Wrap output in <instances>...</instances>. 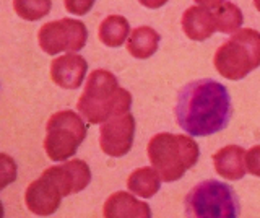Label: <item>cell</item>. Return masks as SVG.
Segmentation results:
<instances>
[{
    "mask_svg": "<svg viewBox=\"0 0 260 218\" xmlns=\"http://www.w3.org/2000/svg\"><path fill=\"white\" fill-rule=\"evenodd\" d=\"M239 210L238 194L216 179L199 182L184 199L185 218H238Z\"/></svg>",
    "mask_w": 260,
    "mask_h": 218,
    "instance_id": "cell-5",
    "label": "cell"
},
{
    "mask_svg": "<svg viewBox=\"0 0 260 218\" xmlns=\"http://www.w3.org/2000/svg\"><path fill=\"white\" fill-rule=\"evenodd\" d=\"M233 103L228 88L216 80L202 78L181 88L176 101L177 126L192 137H208L228 127Z\"/></svg>",
    "mask_w": 260,
    "mask_h": 218,
    "instance_id": "cell-1",
    "label": "cell"
},
{
    "mask_svg": "<svg viewBox=\"0 0 260 218\" xmlns=\"http://www.w3.org/2000/svg\"><path fill=\"white\" fill-rule=\"evenodd\" d=\"M103 215L104 218H151V208L132 194L119 191L111 194L104 202Z\"/></svg>",
    "mask_w": 260,
    "mask_h": 218,
    "instance_id": "cell-12",
    "label": "cell"
},
{
    "mask_svg": "<svg viewBox=\"0 0 260 218\" xmlns=\"http://www.w3.org/2000/svg\"><path fill=\"white\" fill-rule=\"evenodd\" d=\"M86 39V25L75 18H62L44 23L38 33L39 47L49 55L59 52H77L85 47Z\"/></svg>",
    "mask_w": 260,
    "mask_h": 218,
    "instance_id": "cell-7",
    "label": "cell"
},
{
    "mask_svg": "<svg viewBox=\"0 0 260 218\" xmlns=\"http://www.w3.org/2000/svg\"><path fill=\"white\" fill-rule=\"evenodd\" d=\"M16 171L18 169H16L15 160L7 153H0V191L16 179Z\"/></svg>",
    "mask_w": 260,
    "mask_h": 218,
    "instance_id": "cell-20",
    "label": "cell"
},
{
    "mask_svg": "<svg viewBox=\"0 0 260 218\" xmlns=\"http://www.w3.org/2000/svg\"><path fill=\"white\" fill-rule=\"evenodd\" d=\"M86 137V124L73 111H59L46 126L44 150L52 161H67L77 153Z\"/></svg>",
    "mask_w": 260,
    "mask_h": 218,
    "instance_id": "cell-6",
    "label": "cell"
},
{
    "mask_svg": "<svg viewBox=\"0 0 260 218\" xmlns=\"http://www.w3.org/2000/svg\"><path fill=\"white\" fill-rule=\"evenodd\" d=\"M224 2H226V0H195V4H197V5L207 7V9H215V10Z\"/></svg>",
    "mask_w": 260,
    "mask_h": 218,
    "instance_id": "cell-23",
    "label": "cell"
},
{
    "mask_svg": "<svg viewBox=\"0 0 260 218\" xmlns=\"http://www.w3.org/2000/svg\"><path fill=\"white\" fill-rule=\"evenodd\" d=\"M246 150L239 145H228L213 155L216 173L228 181H238L246 176Z\"/></svg>",
    "mask_w": 260,
    "mask_h": 218,
    "instance_id": "cell-14",
    "label": "cell"
},
{
    "mask_svg": "<svg viewBox=\"0 0 260 218\" xmlns=\"http://www.w3.org/2000/svg\"><path fill=\"white\" fill-rule=\"evenodd\" d=\"M215 23L216 29L223 35H234L241 29L244 23V15L242 10L233 2L221 4L215 12Z\"/></svg>",
    "mask_w": 260,
    "mask_h": 218,
    "instance_id": "cell-18",
    "label": "cell"
},
{
    "mask_svg": "<svg viewBox=\"0 0 260 218\" xmlns=\"http://www.w3.org/2000/svg\"><path fill=\"white\" fill-rule=\"evenodd\" d=\"M146 9H159V7L166 5L169 0H138Z\"/></svg>",
    "mask_w": 260,
    "mask_h": 218,
    "instance_id": "cell-24",
    "label": "cell"
},
{
    "mask_svg": "<svg viewBox=\"0 0 260 218\" xmlns=\"http://www.w3.org/2000/svg\"><path fill=\"white\" fill-rule=\"evenodd\" d=\"M100 41L108 47H119L124 44L130 36V25L122 15H109L104 18L98 29Z\"/></svg>",
    "mask_w": 260,
    "mask_h": 218,
    "instance_id": "cell-17",
    "label": "cell"
},
{
    "mask_svg": "<svg viewBox=\"0 0 260 218\" xmlns=\"http://www.w3.org/2000/svg\"><path fill=\"white\" fill-rule=\"evenodd\" d=\"M52 9V0H13V10L20 18L36 21L44 18Z\"/></svg>",
    "mask_w": 260,
    "mask_h": 218,
    "instance_id": "cell-19",
    "label": "cell"
},
{
    "mask_svg": "<svg viewBox=\"0 0 260 218\" xmlns=\"http://www.w3.org/2000/svg\"><path fill=\"white\" fill-rule=\"evenodd\" d=\"M161 38L158 31L150 26H138L130 31L127 39V51L135 59H148L158 51Z\"/></svg>",
    "mask_w": 260,
    "mask_h": 218,
    "instance_id": "cell-15",
    "label": "cell"
},
{
    "mask_svg": "<svg viewBox=\"0 0 260 218\" xmlns=\"http://www.w3.org/2000/svg\"><path fill=\"white\" fill-rule=\"evenodd\" d=\"M246 168L252 176L260 177V145H255L246 153Z\"/></svg>",
    "mask_w": 260,
    "mask_h": 218,
    "instance_id": "cell-22",
    "label": "cell"
},
{
    "mask_svg": "<svg viewBox=\"0 0 260 218\" xmlns=\"http://www.w3.org/2000/svg\"><path fill=\"white\" fill-rule=\"evenodd\" d=\"M127 188L135 196L143 199H151L156 196V192L161 188V177L156 173V169L150 166L137 168L127 179Z\"/></svg>",
    "mask_w": 260,
    "mask_h": 218,
    "instance_id": "cell-16",
    "label": "cell"
},
{
    "mask_svg": "<svg viewBox=\"0 0 260 218\" xmlns=\"http://www.w3.org/2000/svg\"><path fill=\"white\" fill-rule=\"evenodd\" d=\"M96 0H63V5H65V10L72 15H86L89 10L93 9Z\"/></svg>",
    "mask_w": 260,
    "mask_h": 218,
    "instance_id": "cell-21",
    "label": "cell"
},
{
    "mask_svg": "<svg viewBox=\"0 0 260 218\" xmlns=\"http://www.w3.org/2000/svg\"><path fill=\"white\" fill-rule=\"evenodd\" d=\"M0 218H4V205H2V202H0Z\"/></svg>",
    "mask_w": 260,
    "mask_h": 218,
    "instance_id": "cell-26",
    "label": "cell"
},
{
    "mask_svg": "<svg viewBox=\"0 0 260 218\" xmlns=\"http://www.w3.org/2000/svg\"><path fill=\"white\" fill-rule=\"evenodd\" d=\"M62 197L63 194L60 188L44 171L41 177L28 185L26 194H24V204L31 213L38 216H49L55 213L57 208L60 207Z\"/></svg>",
    "mask_w": 260,
    "mask_h": 218,
    "instance_id": "cell-9",
    "label": "cell"
},
{
    "mask_svg": "<svg viewBox=\"0 0 260 218\" xmlns=\"http://www.w3.org/2000/svg\"><path fill=\"white\" fill-rule=\"evenodd\" d=\"M135 137V119L127 114L111 117L101 124L100 129V147L108 157H124L130 151Z\"/></svg>",
    "mask_w": 260,
    "mask_h": 218,
    "instance_id": "cell-8",
    "label": "cell"
},
{
    "mask_svg": "<svg viewBox=\"0 0 260 218\" xmlns=\"http://www.w3.org/2000/svg\"><path fill=\"white\" fill-rule=\"evenodd\" d=\"M146 151L151 166L165 182L179 181L185 171L197 165L200 157L199 145L190 135L169 132L153 135Z\"/></svg>",
    "mask_w": 260,
    "mask_h": 218,
    "instance_id": "cell-3",
    "label": "cell"
},
{
    "mask_svg": "<svg viewBox=\"0 0 260 218\" xmlns=\"http://www.w3.org/2000/svg\"><path fill=\"white\" fill-rule=\"evenodd\" d=\"M182 31L192 41H207L216 31L215 13L207 7H189L182 15Z\"/></svg>",
    "mask_w": 260,
    "mask_h": 218,
    "instance_id": "cell-13",
    "label": "cell"
},
{
    "mask_svg": "<svg viewBox=\"0 0 260 218\" xmlns=\"http://www.w3.org/2000/svg\"><path fill=\"white\" fill-rule=\"evenodd\" d=\"M86 70V60L78 54L69 52L52 60L51 78L57 86L65 88V90H77L83 83Z\"/></svg>",
    "mask_w": 260,
    "mask_h": 218,
    "instance_id": "cell-11",
    "label": "cell"
},
{
    "mask_svg": "<svg viewBox=\"0 0 260 218\" xmlns=\"http://www.w3.org/2000/svg\"><path fill=\"white\" fill-rule=\"evenodd\" d=\"M215 69L228 80H242L260 67V33L241 28L215 52Z\"/></svg>",
    "mask_w": 260,
    "mask_h": 218,
    "instance_id": "cell-4",
    "label": "cell"
},
{
    "mask_svg": "<svg viewBox=\"0 0 260 218\" xmlns=\"http://www.w3.org/2000/svg\"><path fill=\"white\" fill-rule=\"evenodd\" d=\"M132 95L120 88L117 77L109 70L98 69L89 74L77 109L89 124H103L111 117L130 112Z\"/></svg>",
    "mask_w": 260,
    "mask_h": 218,
    "instance_id": "cell-2",
    "label": "cell"
},
{
    "mask_svg": "<svg viewBox=\"0 0 260 218\" xmlns=\"http://www.w3.org/2000/svg\"><path fill=\"white\" fill-rule=\"evenodd\" d=\"M254 5H255V9L260 12V0H254Z\"/></svg>",
    "mask_w": 260,
    "mask_h": 218,
    "instance_id": "cell-25",
    "label": "cell"
},
{
    "mask_svg": "<svg viewBox=\"0 0 260 218\" xmlns=\"http://www.w3.org/2000/svg\"><path fill=\"white\" fill-rule=\"evenodd\" d=\"M46 173L60 188L63 197L81 192L91 182V169H89V166L83 160L63 161L62 165L47 168Z\"/></svg>",
    "mask_w": 260,
    "mask_h": 218,
    "instance_id": "cell-10",
    "label": "cell"
}]
</instances>
